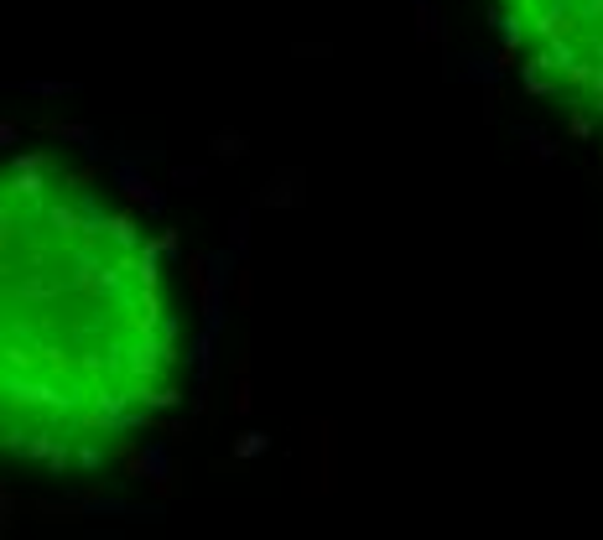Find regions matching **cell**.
Masks as SVG:
<instances>
[{"mask_svg":"<svg viewBox=\"0 0 603 540\" xmlns=\"http://www.w3.org/2000/svg\"><path fill=\"white\" fill-rule=\"evenodd\" d=\"M0 426L47 473L115 463L177 390V328L135 224L27 156L0 197Z\"/></svg>","mask_w":603,"mask_h":540,"instance_id":"6da1fadb","label":"cell"},{"mask_svg":"<svg viewBox=\"0 0 603 540\" xmlns=\"http://www.w3.org/2000/svg\"><path fill=\"white\" fill-rule=\"evenodd\" d=\"M489 11L541 94L603 120V0H489Z\"/></svg>","mask_w":603,"mask_h":540,"instance_id":"7a4b0ae2","label":"cell"}]
</instances>
